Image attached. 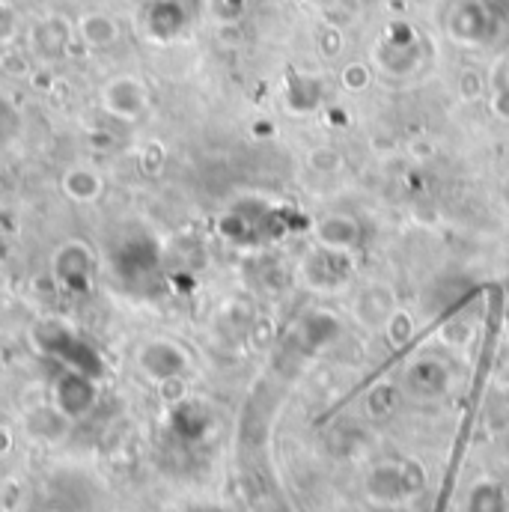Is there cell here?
<instances>
[{
	"instance_id": "obj_7",
	"label": "cell",
	"mask_w": 509,
	"mask_h": 512,
	"mask_svg": "<svg viewBox=\"0 0 509 512\" xmlns=\"http://www.w3.org/2000/svg\"><path fill=\"white\" fill-rule=\"evenodd\" d=\"M81 33H84V39H87L90 48H108L120 36L117 24L111 18H105V15H87L84 24H81Z\"/></svg>"
},
{
	"instance_id": "obj_10",
	"label": "cell",
	"mask_w": 509,
	"mask_h": 512,
	"mask_svg": "<svg viewBox=\"0 0 509 512\" xmlns=\"http://www.w3.org/2000/svg\"><path fill=\"white\" fill-rule=\"evenodd\" d=\"M12 30H15V18L6 6H0V39L12 36Z\"/></svg>"
},
{
	"instance_id": "obj_8",
	"label": "cell",
	"mask_w": 509,
	"mask_h": 512,
	"mask_svg": "<svg viewBox=\"0 0 509 512\" xmlns=\"http://www.w3.org/2000/svg\"><path fill=\"white\" fill-rule=\"evenodd\" d=\"M42 30H45L48 36H45V42H36V48H39L45 57H57V54H63V48H66V42H69L66 27H63L60 21H45V24H42Z\"/></svg>"
},
{
	"instance_id": "obj_4",
	"label": "cell",
	"mask_w": 509,
	"mask_h": 512,
	"mask_svg": "<svg viewBox=\"0 0 509 512\" xmlns=\"http://www.w3.org/2000/svg\"><path fill=\"white\" fill-rule=\"evenodd\" d=\"M137 364H140V370H143L149 379L167 382V379H173V376H179V373L185 370V355H182L173 343L155 340V343H146V346L140 349Z\"/></svg>"
},
{
	"instance_id": "obj_9",
	"label": "cell",
	"mask_w": 509,
	"mask_h": 512,
	"mask_svg": "<svg viewBox=\"0 0 509 512\" xmlns=\"http://www.w3.org/2000/svg\"><path fill=\"white\" fill-rule=\"evenodd\" d=\"M21 131V120H18V114L6 105V102H0V143H9V140H15V134Z\"/></svg>"
},
{
	"instance_id": "obj_1",
	"label": "cell",
	"mask_w": 509,
	"mask_h": 512,
	"mask_svg": "<svg viewBox=\"0 0 509 512\" xmlns=\"http://www.w3.org/2000/svg\"><path fill=\"white\" fill-rule=\"evenodd\" d=\"M108 265L114 280L126 289L128 295H155L164 280V262L161 248L152 236L131 233L111 245Z\"/></svg>"
},
{
	"instance_id": "obj_2",
	"label": "cell",
	"mask_w": 509,
	"mask_h": 512,
	"mask_svg": "<svg viewBox=\"0 0 509 512\" xmlns=\"http://www.w3.org/2000/svg\"><path fill=\"white\" fill-rule=\"evenodd\" d=\"M51 268H54L57 283L66 292L84 295V292H90L93 277H96V256H93V251L84 242H69V245H63L54 254Z\"/></svg>"
},
{
	"instance_id": "obj_5",
	"label": "cell",
	"mask_w": 509,
	"mask_h": 512,
	"mask_svg": "<svg viewBox=\"0 0 509 512\" xmlns=\"http://www.w3.org/2000/svg\"><path fill=\"white\" fill-rule=\"evenodd\" d=\"M96 402V387H93V376L75 373L69 370L60 382H57V405L66 417H81L93 408Z\"/></svg>"
},
{
	"instance_id": "obj_6",
	"label": "cell",
	"mask_w": 509,
	"mask_h": 512,
	"mask_svg": "<svg viewBox=\"0 0 509 512\" xmlns=\"http://www.w3.org/2000/svg\"><path fill=\"white\" fill-rule=\"evenodd\" d=\"M60 188L69 200L75 203H96L105 194V179L96 167L87 164H72L60 176Z\"/></svg>"
},
{
	"instance_id": "obj_3",
	"label": "cell",
	"mask_w": 509,
	"mask_h": 512,
	"mask_svg": "<svg viewBox=\"0 0 509 512\" xmlns=\"http://www.w3.org/2000/svg\"><path fill=\"white\" fill-rule=\"evenodd\" d=\"M102 105L117 120H137L146 111V90L134 78H117L105 87Z\"/></svg>"
}]
</instances>
